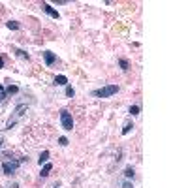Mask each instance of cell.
Masks as SVG:
<instances>
[{"mask_svg":"<svg viewBox=\"0 0 188 188\" xmlns=\"http://www.w3.org/2000/svg\"><path fill=\"white\" fill-rule=\"evenodd\" d=\"M117 92H119V87L117 85H106L102 88L92 90V96H96V98H111V96H115Z\"/></svg>","mask_w":188,"mask_h":188,"instance_id":"6da1fadb","label":"cell"},{"mask_svg":"<svg viewBox=\"0 0 188 188\" xmlns=\"http://www.w3.org/2000/svg\"><path fill=\"white\" fill-rule=\"evenodd\" d=\"M26 111H28V107H26L25 103H19V106H17L15 109H13V117L8 121V126H6V128H8V130H11V128L17 124V121L21 119V117H25V113H26Z\"/></svg>","mask_w":188,"mask_h":188,"instance_id":"7a4b0ae2","label":"cell"},{"mask_svg":"<svg viewBox=\"0 0 188 188\" xmlns=\"http://www.w3.org/2000/svg\"><path fill=\"white\" fill-rule=\"evenodd\" d=\"M60 124H62V128H64L66 132H72L73 119H72V115H70V111H66V109L60 111Z\"/></svg>","mask_w":188,"mask_h":188,"instance_id":"3957f363","label":"cell"},{"mask_svg":"<svg viewBox=\"0 0 188 188\" xmlns=\"http://www.w3.org/2000/svg\"><path fill=\"white\" fill-rule=\"evenodd\" d=\"M19 166H21L19 160H6V162H2V171H4V175H13V173L17 171Z\"/></svg>","mask_w":188,"mask_h":188,"instance_id":"277c9868","label":"cell"},{"mask_svg":"<svg viewBox=\"0 0 188 188\" xmlns=\"http://www.w3.org/2000/svg\"><path fill=\"white\" fill-rule=\"evenodd\" d=\"M41 8H43V10H45V13H47V15H49V17H53V19H60V13H58L57 10H55V8H53V6H51V4H47V2H43V4H41Z\"/></svg>","mask_w":188,"mask_h":188,"instance_id":"5b68a950","label":"cell"},{"mask_svg":"<svg viewBox=\"0 0 188 188\" xmlns=\"http://www.w3.org/2000/svg\"><path fill=\"white\" fill-rule=\"evenodd\" d=\"M43 55V60H45V66H53L55 62H57V55H55L53 51H43L41 53Z\"/></svg>","mask_w":188,"mask_h":188,"instance_id":"8992f818","label":"cell"},{"mask_svg":"<svg viewBox=\"0 0 188 188\" xmlns=\"http://www.w3.org/2000/svg\"><path fill=\"white\" fill-rule=\"evenodd\" d=\"M55 85L66 87V85H68V77H66V75H57V77H55Z\"/></svg>","mask_w":188,"mask_h":188,"instance_id":"52a82bcc","label":"cell"},{"mask_svg":"<svg viewBox=\"0 0 188 188\" xmlns=\"http://www.w3.org/2000/svg\"><path fill=\"white\" fill-rule=\"evenodd\" d=\"M51 169H53V164H43V168H41V173H40V175H41V177H47V175L51 173Z\"/></svg>","mask_w":188,"mask_h":188,"instance_id":"ba28073f","label":"cell"},{"mask_svg":"<svg viewBox=\"0 0 188 188\" xmlns=\"http://www.w3.org/2000/svg\"><path fill=\"white\" fill-rule=\"evenodd\" d=\"M47 160H49V151H43L40 154V158H38V164L41 166V164H47Z\"/></svg>","mask_w":188,"mask_h":188,"instance_id":"9c48e42d","label":"cell"},{"mask_svg":"<svg viewBox=\"0 0 188 188\" xmlns=\"http://www.w3.org/2000/svg\"><path fill=\"white\" fill-rule=\"evenodd\" d=\"M134 175H136L134 168H132V166H128V168L124 169V177H126V179H134Z\"/></svg>","mask_w":188,"mask_h":188,"instance_id":"30bf717a","label":"cell"},{"mask_svg":"<svg viewBox=\"0 0 188 188\" xmlns=\"http://www.w3.org/2000/svg\"><path fill=\"white\" fill-rule=\"evenodd\" d=\"M17 92H19V87H15V85H10L6 88V96H11V94H17Z\"/></svg>","mask_w":188,"mask_h":188,"instance_id":"8fae6325","label":"cell"},{"mask_svg":"<svg viewBox=\"0 0 188 188\" xmlns=\"http://www.w3.org/2000/svg\"><path fill=\"white\" fill-rule=\"evenodd\" d=\"M6 26H8V28L10 30H19V23H17V21H8V23H6Z\"/></svg>","mask_w":188,"mask_h":188,"instance_id":"7c38bea8","label":"cell"},{"mask_svg":"<svg viewBox=\"0 0 188 188\" xmlns=\"http://www.w3.org/2000/svg\"><path fill=\"white\" fill-rule=\"evenodd\" d=\"M119 66H121L122 72H126V70L130 68V64H128V60H126V58H121V60H119Z\"/></svg>","mask_w":188,"mask_h":188,"instance_id":"4fadbf2b","label":"cell"},{"mask_svg":"<svg viewBox=\"0 0 188 188\" xmlns=\"http://www.w3.org/2000/svg\"><path fill=\"white\" fill-rule=\"evenodd\" d=\"M132 128H134V124H132L130 121L126 122V124H124V128H122V136H126V134H130V130Z\"/></svg>","mask_w":188,"mask_h":188,"instance_id":"5bb4252c","label":"cell"},{"mask_svg":"<svg viewBox=\"0 0 188 188\" xmlns=\"http://www.w3.org/2000/svg\"><path fill=\"white\" fill-rule=\"evenodd\" d=\"M15 55H17V57L19 58H26V60H28L30 57H28V53H25L23 49H15Z\"/></svg>","mask_w":188,"mask_h":188,"instance_id":"9a60e30c","label":"cell"},{"mask_svg":"<svg viewBox=\"0 0 188 188\" xmlns=\"http://www.w3.org/2000/svg\"><path fill=\"white\" fill-rule=\"evenodd\" d=\"M66 96H68V98H73V96H75V90H73V87L66 85Z\"/></svg>","mask_w":188,"mask_h":188,"instance_id":"2e32d148","label":"cell"},{"mask_svg":"<svg viewBox=\"0 0 188 188\" xmlns=\"http://www.w3.org/2000/svg\"><path fill=\"white\" fill-rule=\"evenodd\" d=\"M139 111H141V109H139V106H130V115H132V117L139 115Z\"/></svg>","mask_w":188,"mask_h":188,"instance_id":"e0dca14e","label":"cell"},{"mask_svg":"<svg viewBox=\"0 0 188 188\" xmlns=\"http://www.w3.org/2000/svg\"><path fill=\"white\" fill-rule=\"evenodd\" d=\"M68 143H70V141H68V137H64V136L58 137V145H60V147H66Z\"/></svg>","mask_w":188,"mask_h":188,"instance_id":"ac0fdd59","label":"cell"},{"mask_svg":"<svg viewBox=\"0 0 188 188\" xmlns=\"http://www.w3.org/2000/svg\"><path fill=\"white\" fill-rule=\"evenodd\" d=\"M122 188H134V186H132L130 181H124V183H122Z\"/></svg>","mask_w":188,"mask_h":188,"instance_id":"d6986e66","label":"cell"},{"mask_svg":"<svg viewBox=\"0 0 188 188\" xmlns=\"http://www.w3.org/2000/svg\"><path fill=\"white\" fill-rule=\"evenodd\" d=\"M2 68H4V58L0 57V70H2Z\"/></svg>","mask_w":188,"mask_h":188,"instance_id":"ffe728a7","label":"cell"},{"mask_svg":"<svg viewBox=\"0 0 188 188\" xmlns=\"http://www.w3.org/2000/svg\"><path fill=\"white\" fill-rule=\"evenodd\" d=\"M0 94H6V88H4L2 85H0Z\"/></svg>","mask_w":188,"mask_h":188,"instance_id":"44dd1931","label":"cell"},{"mask_svg":"<svg viewBox=\"0 0 188 188\" xmlns=\"http://www.w3.org/2000/svg\"><path fill=\"white\" fill-rule=\"evenodd\" d=\"M10 188H19V184H17V183H13V184H11Z\"/></svg>","mask_w":188,"mask_h":188,"instance_id":"7402d4cb","label":"cell"},{"mask_svg":"<svg viewBox=\"0 0 188 188\" xmlns=\"http://www.w3.org/2000/svg\"><path fill=\"white\" fill-rule=\"evenodd\" d=\"M6 98V94H0V103H2V100Z\"/></svg>","mask_w":188,"mask_h":188,"instance_id":"603a6c76","label":"cell"},{"mask_svg":"<svg viewBox=\"0 0 188 188\" xmlns=\"http://www.w3.org/2000/svg\"><path fill=\"white\" fill-rule=\"evenodd\" d=\"M2 143H4V141H2V139H0V149H2Z\"/></svg>","mask_w":188,"mask_h":188,"instance_id":"cb8c5ba5","label":"cell"}]
</instances>
